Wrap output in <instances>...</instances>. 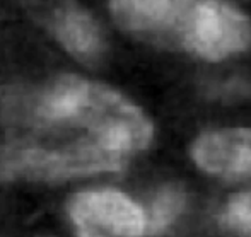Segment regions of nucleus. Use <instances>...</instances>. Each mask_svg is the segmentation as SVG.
Returning a JSON list of instances; mask_svg holds the SVG:
<instances>
[{
    "instance_id": "obj_4",
    "label": "nucleus",
    "mask_w": 251,
    "mask_h": 237,
    "mask_svg": "<svg viewBox=\"0 0 251 237\" xmlns=\"http://www.w3.org/2000/svg\"><path fill=\"white\" fill-rule=\"evenodd\" d=\"M69 213L77 237H142L146 215L123 193L111 190L86 191L72 196Z\"/></svg>"
},
{
    "instance_id": "obj_3",
    "label": "nucleus",
    "mask_w": 251,
    "mask_h": 237,
    "mask_svg": "<svg viewBox=\"0 0 251 237\" xmlns=\"http://www.w3.org/2000/svg\"><path fill=\"white\" fill-rule=\"evenodd\" d=\"M176 36L199 56L221 60L248 47L251 26L248 17L234 7L217 2H188Z\"/></svg>"
},
{
    "instance_id": "obj_2",
    "label": "nucleus",
    "mask_w": 251,
    "mask_h": 237,
    "mask_svg": "<svg viewBox=\"0 0 251 237\" xmlns=\"http://www.w3.org/2000/svg\"><path fill=\"white\" fill-rule=\"evenodd\" d=\"M125 159L96 147H72L63 150H43L36 147L0 148V176H24L40 181H58L102 171H118Z\"/></svg>"
},
{
    "instance_id": "obj_5",
    "label": "nucleus",
    "mask_w": 251,
    "mask_h": 237,
    "mask_svg": "<svg viewBox=\"0 0 251 237\" xmlns=\"http://www.w3.org/2000/svg\"><path fill=\"white\" fill-rule=\"evenodd\" d=\"M192 155L203 171L224 179H251V130L227 128L203 133Z\"/></svg>"
},
{
    "instance_id": "obj_7",
    "label": "nucleus",
    "mask_w": 251,
    "mask_h": 237,
    "mask_svg": "<svg viewBox=\"0 0 251 237\" xmlns=\"http://www.w3.org/2000/svg\"><path fill=\"white\" fill-rule=\"evenodd\" d=\"M53 29L69 51L82 60H93L102 51V36L94 19L79 7H63L53 16Z\"/></svg>"
},
{
    "instance_id": "obj_9",
    "label": "nucleus",
    "mask_w": 251,
    "mask_h": 237,
    "mask_svg": "<svg viewBox=\"0 0 251 237\" xmlns=\"http://www.w3.org/2000/svg\"><path fill=\"white\" fill-rule=\"evenodd\" d=\"M226 224L234 231L251 236V191L234 194L229 200L226 208Z\"/></svg>"
},
{
    "instance_id": "obj_1",
    "label": "nucleus",
    "mask_w": 251,
    "mask_h": 237,
    "mask_svg": "<svg viewBox=\"0 0 251 237\" xmlns=\"http://www.w3.org/2000/svg\"><path fill=\"white\" fill-rule=\"evenodd\" d=\"M31 123L45 130H82L101 148L126 159L147 147L152 125L147 116L109 87L63 75L36 102Z\"/></svg>"
},
{
    "instance_id": "obj_8",
    "label": "nucleus",
    "mask_w": 251,
    "mask_h": 237,
    "mask_svg": "<svg viewBox=\"0 0 251 237\" xmlns=\"http://www.w3.org/2000/svg\"><path fill=\"white\" fill-rule=\"evenodd\" d=\"M185 198L175 188H164L157 194L151 208L149 218H146V234L162 232L181 212Z\"/></svg>"
},
{
    "instance_id": "obj_6",
    "label": "nucleus",
    "mask_w": 251,
    "mask_h": 237,
    "mask_svg": "<svg viewBox=\"0 0 251 237\" xmlns=\"http://www.w3.org/2000/svg\"><path fill=\"white\" fill-rule=\"evenodd\" d=\"M186 5L188 2L171 0H120L111 2V12L123 29L176 34Z\"/></svg>"
}]
</instances>
